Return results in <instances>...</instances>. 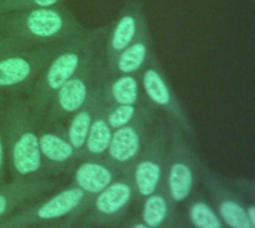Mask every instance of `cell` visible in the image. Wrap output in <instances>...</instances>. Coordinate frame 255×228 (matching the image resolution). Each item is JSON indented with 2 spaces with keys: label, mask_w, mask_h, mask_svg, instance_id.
<instances>
[{
  "label": "cell",
  "mask_w": 255,
  "mask_h": 228,
  "mask_svg": "<svg viewBox=\"0 0 255 228\" xmlns=\"http://www.w3.org/2000/svg\"><path fill=\"white\" fill-rule=\"evenodd\" d=\"M167 215V203L163 196L151 194L146 197L143 205V221L149 228L158 227Z\"/></svg>",
  "instance_id": "18"
},
{
  "label": "cell",
  "mask_w": 255,
  "mask_h": 228,
  "mask_svg": "<svg viewBox=\"0 0 255 228\" xmlns=\"http://www.w3.org/2000/svg\"><path fill=\"white\" fill-rule=\"evenodd\" d=\"M3 163H4V146H3V139H1V133H0V172L3 169Z\"/></svg>",
  "instance_id": "26"
},
{
  "label": "cell",
  "mask_w": 255,
  "mask_h": 228,
  "mask_svg": "<svg viewBox=\"0 0 255 228\" xmlns=\"http://www.w3.org/2000/svg\"><path fill=\"white\" fill-rule=\"evenodd\" d=\"M63 45L19 48L0 55V93L6 90L28 91L37 75Z\"/></svg>",
  "instance_id": "3"
},
{
  "label": "cell",
  "mask_w": 255,
  "mask_h": 228,
  "mask_svg": "<svg viewBox=\"0 0 255 228\" xmlns=\"http://www.w3.org/2000/svg\"><path fill=\"white\" fill-rule=\"evenodd\" d=\"M7 209V199L4 194H0V217L6 212Z\"/></svg>",
  "instance_id": "25"
},
{
  "label": "cell",
  "mask_w": 255,
  "mask_h": 228,
  "mask_svg": "<svg viewBox=\"0 0 255 228\" xmlns=\"http://www.w3.org/2000/svg\"><path fill=\"white\" fill-rule=\"evenodd\" d=\"M137 115V106L136 105H114L106 112L105 118L106 122L112 130H117L120 127H124L130 124Z\"/></svg>",
  "instance_id": "20"
},
{
  "label": "cell",
  "mask_w": 255,
  "mask_h": 228,
  "mask_svg": "<svg viewBox=\"0 0 255 228\" xmlns=\"http://www.w3.org/2000/svg\"><path fill=\"white\" fill-rule=\"evenodd\" d=\"M190 218L197 228H221V220L205 203H194L190 209Z\"/></svg>",
  "instance_id": "21"
},
{
  "label": "cell",
  "mask_w": 255,
  "mask_h": 228,
  "mask_svg": "<svg viewBox=\"0 0 255 228\" xmlns=\"http://www.w3.org/2000/svg\"><path fill=\"white\" fill-rule=\"evenodd\" d=\"M193 170L185 161H175L169 169V191L173 200L182 202L185 200L193 188Z\"/></svg>",
  "instance_id": "15"
},
{
  "label": "cell",
  "mask_w": 255,
  "mask_h": 228,
  "mask_svg": "<svg viewBox=\"0 0 255 228\" xmlns=\"http://www.w3.org/2000/svg\"><path fill=\"white\" fill-rule=\"evenodd\" d=\"M40 155L52 163H66L75 155V148L70 142L55 133H42L39 136Z\"/></svg>",
  "instance_id": "14"
},
{
  "label": "cell",
  "mask_w": 255,
  "mask_h": 228,
  "mask_svg": "<svg viewBox=\"0 0 255 228\" xmlns=\"http://www.w3.org/2000/svg\"><path fill=\"white\" fill-rule=\"evenodd\" d=\"M31 106L28 100L15 99L7 111V122L12 127L10 157L16 173L27 176L36 173L42 166L39 136L31 128Z\"/></svg>",
  "instance_id": "4"
},
{
  "label": "cell",
  "mask_w": 255,
  "mask_h": 228,
  "mask_svg": "<svg viewBox=\"0 0 255 228\" xmlns=\"http://www.w3.org/2000/svg\"><path fill=\"white\" fill-rule=\"evenodd\" d=\"M131 197V188L126 182L109 184L105 190H102L96 199V208L99 212L112 215L124 208Z\"/></svg>",
  "instance_id": "13"
},
{
  "label": "cell",
  "mask_w": 255,
  "mask_h": 228,
  "mask_svg": "<svg viewBox=\"0 0 255 228\" xmlns=\"http://www.w3.org/2000/svg\"><path fill=\"white\" fill-rule=\"evenodd\" d=\"M140 133L137 127L131 125L130 122L124 127L117 128L112 133L111 143L106 152H109V157L117 163H128L136 158L140 151Z\"/></svg>",
  "instance_id": "9"
},
{
  "label": "cell",
  "mask_w": 255,
  "mask_h": 228,
  "mask_svg": "<svg viewBox=\"0 0 255 228\" xmlns=\"http://www.w3.org/2000/svg\"><path fill=\"white\" fill-rule=\"evenodd\" d=\"M63 0H0V15L12 10L31 9V7H48L60 4Z\"/></svg>",
  "instance_id": "22"
},
{
  "label": "cell",
  "mask_w": 255,
  "mask_h": 228,
  "mask_svg": "<svg viewBox=\"0 0 255 228\" xmlns=\"http://www.w3.org/2000/svg\"><path fill=\"white\" fill-rule=\"evenodd\" d=\"M146 22V16L139 0H130L120 18L114 22L112 28L108 30L103 55H105V70H108L115 58L123 52L137 36L140 27Z\"/></svg>",
  "instance_id": "6"
},
{
  "label": "cell",
  "mask_w": 255,
  "mask_h": 228,
  "mask_svg": "<svg viewBox=\"0 0 255 228\" xmlns=\"http://www.w3.org/2000/svg\"><path fill=\"white\" fill-rule=\"evenodd\" d=\"M84 194L85 193L79 187L69 188V190L63 191V193L54 196L46 203H43L37 211V217L40 220L61 218V217L67 215L69 212H72L73 209H76L79 206V203L84 199Z\"/></svg>",
  "instance_id": "12"
},
{
  "label": "cell",
  "mask_w": 255,
  "mask_h": 228,
  "mask_svg": "<svg viewBox=\"0 0 255 228\" xmlns=\"http://www.w3.org/2000/svg\"><path fill=\"white\" fill-rule=\"evenodd\" d=\"M220 217L229 227L254 228L247 218V212L232 200H226L220 205Z\"/></svg>",
  "instance_id": "19"
},
{
  "label": "cell",
  "mask_w": 255,
  "mask_h": 228,
  "mask_svg": "<svg viewBox=\"0 0 255 228\" xmlns=\"http://www.w3.org/2000/svg\"><path fill=\"white\" fill-rule=\"evenodd\" d=\"M108 76L105 70V55L103 49L88 63L85 64L73 78H70L51 99L49 105V116L61 118L67 115H73L76 111L82 108L85 100L90 96L93 87L102 79ZM109 78V76H108Z\"/></svg>",
  "instance_id": "5"
},
{
  "label": "cell",
  "mask_w": 255,
  "mask_h": 228,
  "mask_svg": "<svg viewBox=\"0 0 255 228\" xmlns=\"http://www.w3.org/2000/svg\"><path fill=\"white\" fill-rule=\"evenodd\" d=\"M139 84L151 103L164 109L166 112H169L170 115H173L179 119L185 118L181 103H179L178 97L175 96V91H173L169 79L166 78V75L160 66V61L157 60V57L154 54H151L149 60L142 67Z\"/></svg>",
  "instance_id": "7"
},
{
  "label": "cell",
  "mask_w": 255,
  "mask_h": 228,
  "mask_svg": "<svg viewBox=\"0 0 255 228\" xmlns=\"http://www.w3.org/2000/svg\"><path fill=\"white\" fill-rule=\"evenodd\" d=\"M151 34L148 28V21L140 27L137 36L134 40L115 58L112 66L106 70V75L115 76V75H136L142 70V67L146 64V61L151 57Z\"/></svg>",
  "instance_id": "8"
},
{
  "label": "cell",
  "mask_w": 255,
  "mask_h": 228,
  "mask_svg": "<svg viewBox=\"0 0 255 228\" xmlns=\"http://www.w3.org/2000/svg\"><path fill=\"white\" fill-rule=\"evenodd\" d=\"M111 137L112 128L106 122V118L103 115H96L90 125L84 148L93 155H102L108 151Z\"/></svg>",
  "instance_id": "16"
},
{
  "label": "cell",
  "mask_w": 255,
  "mask_h": 228,
  "mask_svg": "<svg viewBox=\"0 0 255 228\" xmlns=\"http://www.w3.org/2000/svg\"><path fill=\"white\" fill-rule=\"evenodd\" d=\"M75 181L84 193L99 194L112 182V172L100 163H82L75 173Z\"/></svg>",
  "instance_id": "11"
},
{
  "label": "cell",
  "mask_w": 255,
  "mask_h": 228,
  "mask_svg": "<svg viewBox=\"0 0 255 228\" xmlns=\"http://www.w3.org/2000/svg\"><path fill=\"white\" fill-rule=\"evenodd\" d=\"M84 30L76 16L61 3L0 15V33L22 48L66 43Z\"/></svg>",
  "instance_id": "1"
},
{
  "label": "cell",
  "mask_w": 255,
  "mask_h": 228,
  "mask_svg": "<svg viewBox=\"0 0 255 228\" xmlns=\"http://www.w3.org/2000/svg\"><path fill=\"white\" fill-rule=\"evenodd\" d=\"M133 228H149L148 226H145V224H137V226H134Z\"/></svg>",
  "instance_id": "27"
},
{
  "label": "cell",
  "mask_w": 255,
  "mask_h": 228,
  "mask_svg": "<svg viewBox=\"0 0 255 228\" xmlns=\"http://www.w3.org/2000/svg\"><path fill=\"white\" fill-rule=\"evenodd\" d=\"M22 46H19L15 40L6 37L4 34L0 33V55L6 54V52H10V51H15V49H19Z\"/></svg>",
  "instance_id": "23"
},
{
  "label": "cell",
  "mask_w": 255,
  "mask_h": 228,
  "mask_svg": "<svg viewBox=\"0 0 255 228\" xmlns=\"http://www.w3.org/2000/svg\"><path fill=\"white\" fill-rule=\"evenodd\" d=\"M140 84L134 75H115L103 85V99L112 105H137Z\"/></svg>",
  "instance_id": "10"
},
{
  "label": "cell",
  "mask_w": 255,
  "mask_h": 228,
  "mask_svg": "<svg viewBox=\"0 0 255 228\" xmlns=\"http://www.w3.org/2000/svg\"><path fill=\"white\" fill-rule=\"evenodd\" d=\"M108 30L109 27L85 28L82 34L61 46L27 91L31 109L42 112L48 108L52 96L103 49Z\"/></svg>",
  "instance_id": "2"
},
{
  "label": "cell",
  "mask_w": 255,
  "mask_h": 228,
  "mask_svg": "<svg viewBox=\"0 0 255 228\" xmlns=\"http://www.w3.org/2000/svg\"><path fill=\"white\" fill-rule=\"evenodd\" d=\"M247 218H248V221L251 223V226L255 228V209H254V206H250V208H248V211H247Z\"/></svg>",
  "instance_id": "24"
},
{
  "label": "cell",
  "mask_w": 255,
  "mask_h": 228,
  "mask_svg": "<svg viewBox=\"0 0 255 228\" xmlns=\"http://www.w3.org/2000/svg\"><path fill=\"white\" fill-rule=\"evenodd\" d=\"M161 179V166L155 160H142L134 170V182L140 196H151L155 193Z\"/></svg>",
  "instance_id": "17"
}]
</instances>
